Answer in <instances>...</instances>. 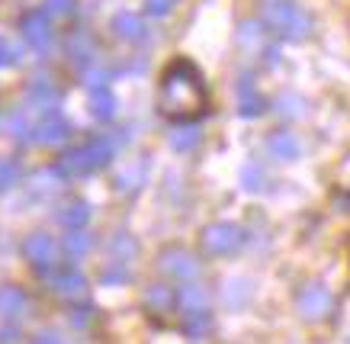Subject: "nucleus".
<instances>
[{"mask_svg":"<svg viewBox=\"0 0 350 344\" xmlns=\"http://www.w3.org/2000/svg\"><path fill=\"white\" fill-rule=\"evenodd\" d=\"M206 107V87L190 62H174L161 84V113L174 119L200 116Z\"/></svg>","mask_w":350,"mask_h":344,"instance_id":"f257e3e1","label":"nucleus"},{"mask_svg":"<svg viewBox=\"0 0 350 344\" xmlns=\"http://www.w3.org/2000/svg\"><path fill=\"white\" fill-rule=\"evenodd\" d=\"M167 0H148V10H154V13H167Z\"/></svg>","mask_w":350,"mask_h":344,"instance_id":"7ed1b4c3","label":"nucleus"},{"mask_svg":"<svg viewBox=\"0 0 350 344\" xmlns=\"http://www.w3.org/2000/svg\"><path fill=\"white\" fill-rule=\"evenodd\" d=\"M202 241H206L209 251H228V248H234L241 241V235H238V228H232V226H213Z\"/></svg>","mask_w":350,"mask_h":344,"instance_id":"f03ea898","label":"nucleus"}]
</instances>
